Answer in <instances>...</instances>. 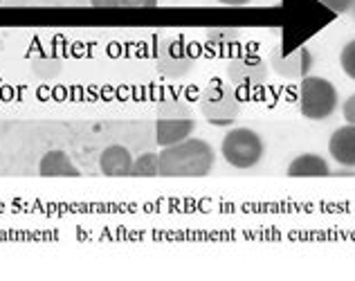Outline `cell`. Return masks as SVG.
<instances>
[{
  "label": "cell",
  "mask_w": 355,
  "mask_h": 281,
  "mask_svg": "<svg viewBox=\"0 0 355 281\" xmlns=\"http://www.w3.org/2000/svg\"><path fill=\"white\" fill-rule=\"evenodd\" d=\"M216 153L200 137H187L160 151V176L164 178H205L214 171Z\"/></svg>",
  "instance_id": "cell-1"
},
{
  "label": "cell",
  "mask_w": 355,
  "mask_h": 281,
  "mask_svg": "<svg viewBox=\"0 0 355 281\" xmlns=\"http://www.w3.org/2000/svg\"><path fill=\"white\" fill-rule=\"evenodd\" d=\"M340 106L338 88L324 77H304L299 81V110L306 119H329Z\"/></svg>",
  "instance_id": "cell-2"
},
{
  "label": "cell",
  "mask_w": 355,
  "mask_h": 281,
  "mask_svg": "<svg viewBox=\"0 0 355 281\" xmlns=\"http://www.w3.org/2000/svg\"><path fill=\"white\" fill-rule=\"evenodd\" d=\"M200 112L211 126H232L241 115L239 90L227 81H211L200 95Z\"/></svg>",
  "instance_id": "cell-3"
},
{
  "label": "cell",
  "mask_w": 355,
  "mask_h": 281,
  "mask_svg": "<svg viewBox=\"0 0 355 281\" xmlns=\"http://www.w3.org/2000/svg\"><path fill=\"white\" fill-rule=\"evenodd\" d=\"M220 153L225 162L234 169H252L261 162L266 153V144L257 130L252 128H232L220 142Z\"/></svg>",
  "instance_id": "cell-4"
},
{
  "label": "cell",
  "mask_w": 355,
  "mask_h": 281,
  "mask_svg": "<svg viewBox=\"0 0 355 281\" xmlns=\"http://www.w3.org/2000/svg\"><path fill=\"white\" fill-rule=\"evenodd\" d=\"M196 130V119L191 117V108L184 101H164L160 106V115L155 121V139L162 148L173 146L182 139L191 137Z\"/></svg>",
  "instance_id": "cell-5"
},
{
  "label": "cell",
  "mask_w": 355,
  "mask_h": 281,
  "mask_svg": "<svg viewBox=\"0 0 355 281\" xmlns=\"http://www.w3.org/2000/svg\"><path fill=\"white\" fill-rule=\"evenodd\" d=\"M227 79L234 88L254 90L268 81V63L257 54H241L227 63Z\"/></svg>",
  "instance_id": "cell-6"
},
{
  "label": "cell",
  "mask_w": 355,
  "mask_h": 281,
  "mask_svg": "<svg viewBox=\"0 0 355 281\" xmlns=\"http://www.w3.org/2000/svg\"><path fill=\"white\" fill-rule=\"evenodd\" d=\"M270 68H272L279 77L284 79H299L308 77V72L313 68V52L306 45H299L295 50L277 48L270 54Z\"/></svg>",
  "instance_id": "cell-7"
},
{
  "label": "cell",
  "mask_w": 355,
  "mask_h": 281,
  "mask_svg": "<svg viewBox=\"0 0 355 281\" xmlns=\"http://www.w3.org/2000/svg\"><path fill=\"white\" fill-rule=\"evenodd\" d=\"M157 68L166 77H184L193 68V54L180 41H166L157 54Z\"/></svg>",
  "instance_id": "cell-8"
},
{
  "label": "cell",
  "mask_w": 355,
  "mask_h": 281,
  "mask_svg": "<svg viewBox=\"0 0 355 281\" xmlns=\"http://www.w3.org/2000/svg\"><path fill=\"white\" fill-rule=\"evenodd\" d=\"M329 153L340 167L355 169V126L344 124L333 130L329 139Z\"/></svg>",
  "instance_id": "cell-9"
},
{
  "label": "cell",
  "mask_w": 355,
  "mask_h": 281,
  "mask_svg": "<svg viewBox=\"0 0 355 281\" xmlns=\"http://www.w3.org/2000/svg\"><path fill=\"white\" fill-rule=\"evenodd\" d=\"M130 167H133V155L126 146L121 144H110L101 151L99 157V169L101 173L108 178H124L130 176Z\"/></svg>",
  "instance_id": "cell-10"
},
{
  "label": "cell",
  "mask_w": 355,
  "mask_h": 281,
  "mask_svg": "<svg viewBox=\"0 0 355 281\" xmlns=\"http://www.w3.org/2000/svg\"><path fill=\"white\" fill-rule=\"evenodd\" d=\"M39 173L43 178H79L81 171L77 169L68 153L65 151H59V148H54V151H48L39 162Z\"/></svg>",
  "instance_id": "cell-11"
},
{
  "label": "cell",
  "mask_w": 355,
  "mask_h": 281,
  "mask_svg": "<svg viewBox=\"0 0 355 281\" xmlns=\"http://www.w3.org/2000/svg\"><path fill=\"white\" fill-rule=\"evenodd\" d=\"M288 176L291 178H329L331 167L317 153H304L297 155L295 160L288 164Z\"/></svg>",
  "instance_id": "cell-12"
},
{
  "label": "cell",
  "mask_w": 355,
  "mask_h": 281,
  "mask_svg": "<svg viewBox=\"0 0 355 281\" xmlns=\"http://www.w3.org/2000/svg\"><path fill=\"white\" fill-rule=\"evenodd\" d=\"M133 178H155L160 176V153H144L133 160L130 167Z\"/></svg>",
  "instance_id": "cell-13"
},
{
  "label": "cell",
  "mask_w": 355,
  "mask_h": 281,
  "mask_svg": "<svg viewBox=\"0 0 355 281\" xmlns=\"http://www.w3.org/2000/svg\"><path fill=\"white\" fill-rule=\"evenodd\" d=\"M340 65L347 77H351L355 81V39L349 41L347 45L342 48V54H340Z\"/></svg>",
  "instance_id": "cell-14"
},
{
  "label": "cell",
  "mask_w": 355,
  "mask_h": 281,
  "mask_svg": "<svg viewBox=\"0 0 355 281\" xmlns=\"http://www.w3.org/2000/svg\"><path fill=\"white\" fill-rule=\"evenodd\" d=\"M207 39L216 45H230L239 39V30H232V27H216V30L207 32Z\"/></svg>",
  "instance_id": "cell-15"
},
{
  "label": "cell",
  "mask_w": 355,
  "mask_h": 281,
  "mask_svg": "<svg viewBox=\"0 0 355 281\" xmlns=\"http://www.w3.org/2000/svg\"><path fill=\"white\" fill-rule=\"evenodd\" d=\"M324 7H329L335 14H349V9L353 5V0H320Z\"/></svg>",
  "instance_id": "cell-16"
},
{
  "label": "cell",
  "mask_w": 355,
  "mask_h": 281,
  "mask_svg": "<svg viewBox=\"0 0 355 281\" xmlns=\"http://www.w3.org/2000/svg\"><path fill=\"white\" fill-rule=\"evenodd\" d=\"M342 112H344V119H347V124L355 126V95H351L347 101H344Z\"/></svg>",
  "instance_id": "cell-17"
},
{
  "label": "cell",
  "mask_w": 355,
  "mask_h": 281,
  "mask_svg": "<svg viewBox=\"0 0 355 281\" xmlns=\"http://www.w3.org/2000/svg\"><path fill=\"white\" fill-rule=\"evenodd\" d=\"M92 7L97 9H117V7H126L124 0H90Z\"/></svg>",
  "instance_id": "cell-18"
},
{
  "label": "cell",
  "mask_w": 355,
  "mask_h": 281,
  "mask_svg": "<svg viewBox=\"0 0 355 281\" xmlns=\"http://www.w3.org/2000/svg\"><path fill=\"white\" fill-rule=\"evenodd\" d=\"M126 7H153L157 0H124Z\"/></svg>",
  "instance_id": "cell-19"
},
{
  "label": "cell",
  "mask_w": 355,
  "mask_h": 281,
  "mask_svg": "<svg viewBox=\"0 0 355 281\" xmlns=\"http://www.w3.org/2000/svg\"><path fill=\"white\" fill-rule=\"evenodd\" d=\"M218 3L227 7H243V5H250L252 0H218Z\"/></svg>",
  "instance_id": "cell-20"
},
{
  "label": "cell",
  "mask_w": 355,
  "mask_h": 281,
  "mask_svg": "<svg viewBox=\"0 0 355 281\" xmlns=\"http://www.w3.org/2000/svg\"><path fill=\"white\" fill-rule=\"evenodd\" d=\"M349 14H351V16L355 18V0H353V5H351V9H349Z\"/></svg>",
  "instance_id": "cell-21"
}]
</instances>
